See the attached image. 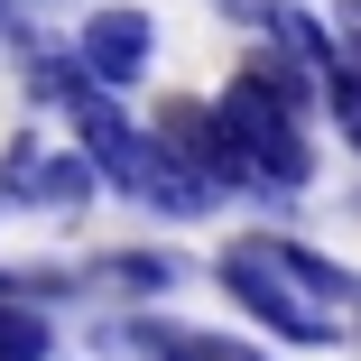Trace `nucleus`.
<instances>
[{"label": "nucleus", "instance_id": "obj_10", "mask_svg": "<svg viewBox=\"0 0 361 361\" xmlns=\"http://www.w3.org/2000/svg\"><path fill=\"white\" fill-rule=\"evenodd\" d=\"M334 37L352 47V65H361V0H343V10H334Z\"/></svg>", "mask_w": 361, "mask_h": 361}, {"label": "nucleus", "instance_id": "obj_11", "mask_svg": "<svg viewBox=\"0 0 361 361\" xmlns=\"http://www.w3.org/2000/svg\"><path fill=\"white\" fill-rule=\"evenodd\" d=\"M223 10H241V0H223Z\"/></svg>", "mask_w": 361, "mask_h": 361}, {"label": "nucleus", "instance_id": "obj_6", "mask_svg": "<svg viewBox=\"0 0 361 361\" xmlns=\"http://www.w3.org/2000/svg\"><path fill=\"white\" fill-rule=\"evenodd\" d=\"M259 28L278 37V56H297L306 75H334V65H343V37H324L306 10H287V0H278V10H259Z\"/></svg>", "mask_w": 361, "mask_h": 361}, {"label": "nucleus", "instance_id": "obj_3", "mask_svg": "<svg viewBox=\"0 0 361 361\" xmlns=\"http://www.w3.org/2000/svg\"><path fill=\"white\" fill-rule=\"evenodd\" d=\"M75 121H84V158L102 167V185H121V195H139V204H149V185H158V149H149V139H139L121 111H111V93H84L75 102Z\"/></svg>", "mask_w": 361, "mask_h": 361}, {"label": "nucleus", "instance_id": "obj_8", "mask_svg": "<svg viewBox=\"0 0 361 361\" xmlns=\"http://www.w3.org/2000/svg\"><path fill=\"white\" fill-rule=\"evenodd\" d=\"M324 102H334V121H343V139L361 149V65H334V75H324Z\"/></svg>", "mask_w": 361, "mask_h": 361}, {"label": "nucleus", "instance_id": "obj_1", "mask_svg": "<svg viewBox=\"0 0 361 361\" xmlns=\"http://www.w3.org/2000/svg\"><path fill=\"white\" fill-rule=\"evenodd\" d=\"M223 287L241 297V315H259V324L287 334V343H334V334H343V315L287 269V241H232V250H223Z\"/></svg>", "mask_w": 361, "mask_h": 361}, {"label": "nucleus", "instance_id": "obj_4", "mask_svg": "<svg viewBox=\"0 0 361 361\" xmlns=\"http://www.w3.org/2000/svg\"><path fill=\"white\" fill-rule=\"evenodd\" d=\"M158 158L185 167V176H204V185H232V176H241L223 111H195V102H167V121H158Z\"/></svg>", "mask_w": 361, "mask_h": 361}, {"label": "nucleus", "instance_id": "obj_9", "mask_svg": "<svg viewBox=\"0 0 361 361\" xmlns=\"http://www.w3.org/2000/svg\"><path fill=\"white\" fill-rule=\"evenodd\" d=\"M102 278H121V287H139V297H158V287H176V259H111Z\"/></svg>", "mask_w": 361, "mask_h": 361}, {"label": "nucleus", "instance_id": "obj_2", "mask_svg": "<svg viewBox=\"0 0 361 361\" xmlns=\"http://www.w3.org/2000/svg\"><path fill=\"white\" fill-rule=\"evenodd\" d=\"M223 130H232V158H241V176H259V185H306V130H297V102H287L259 65H241L232 75V93H223Z\"/></svg>", "mask_w": 361, "mask_h": 361}, {"label": "nucleus", "instance_id": "obj_7", "mask_svg": "<svg viewBox=\"0 0 361 361\" xmlns=\"http://www.w3.org/2000/svg\"><path fill=\"white\" fill-rule=\"evenodd\" d=\"M47 315L28 306V297H0V361H47Z\"/></svg>", "mask_w": 361, "mask_h": 361}, {"label": "nucleus", "instance_id": "obj_5", "mask_svg": "<svg viewBox=\"0 0 361 361\" xmlns=\"http://www.w3.org/2000/svg\"><path fill=\"white\" fill-rule=\"evenodd\" d=\"M139 65H149V19L139 10H102V19H84V75L93 84H139Z\"/></svg>", "mask_w": 361, "mask_h": 361}]
</instances>
